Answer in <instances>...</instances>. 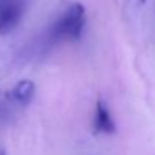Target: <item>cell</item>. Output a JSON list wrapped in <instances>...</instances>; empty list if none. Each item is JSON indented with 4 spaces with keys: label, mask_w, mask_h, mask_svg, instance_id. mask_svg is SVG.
<instances>
[{
    "label": "cell",
    "mask_w": 155,
    "mask_h": 155,
    "mask_svg": "<svg viewBox=\"0 0 155 155\" xmlns=\"http://www.w3.org/2000/svg\"><path fill=\"white\" fill-rule=\"evenodd\" d=\"M140 2H142V3H145V2H146V0H140Z\"/></svg>",
    "instance_id": "obj_7"
},
{
    "label": "cell",
    "mask_w": 155,
    "mask_h": 155,
    "mask_svg": "<svg viewBox=\"0 0 155 155\" xmlns=\"http://www.w3.org/2000/svg\"><path fill=\"white\" fill-rule=\"evenodd\" d=\"M23 0H8L0 3V36L9 35L23 17Z\"/></svg>",
    "instance_id": "obj_2"
},
{
    "label": "cell",
    "mask_w": 155,
    "mask_h": 155,
    "mask_svg": "<svg viewBox=\"0 0 155 155\" xmlns=\"http://www.w3.org/2000/svg\"><path fill=\"white\" fill-rule=\"evenodd\" d=\"M86 23V11L81 3L71 5L53 27V36L63 41H78Z\"/></svg>",
    "instance_id": "obj_1"
},
{
    "label": "cell",
    "mask_w": 155,
    "mask_h": 155,
    "mask_svg": "<svg viewBox=\"0 0 155 155\" xmlns=\"http://www.w3.org/2000/svg\"><path fill=\"white\" fill-rule=\"evenodd\" d=\"M35 92H36V87H35V83L32 80H20L12 91V97L21 105H27L33 100Z\"/></svg>",
    "instance_id": "obj_4"
},
{
    "label": "cell",
    "mask_w": 155,
    "mask_h": 155,
    "mask_svg": "<svg viewBox=\"0 0 155 155\" xmlns=\"http://www.w3.org/2000/svg\"><path fill=\"white\" fill-rule=\"evenodd\" d=\"M94 127L95 133H103V134H113L116 131L113 117L108 111V107L104 101L98 100L95 107V119H94Z\"/></svg>",
    "instance_id": "obj_3"
},
{
    "label": "cell",
    "mask_w": 155,
    "mask_h": 155,
    "mask_svg": "<svg viewBox=\"0 0 155 155\" xmlns=\"http://www.w3.org/2000/svg\"><path fill=\"white\" fill-rule=\"evenodd\" d=\"M3 2H8V0H0V3H3Z\"/></svg>",
    "instance_id": "obj_6"
},
{
    "label": "cell",
    "mask_w": 155,
    "mask_h": 155,
    "mask_svg": "<svg viewBox=\"0 0 155 155\" xmlns=\"http://www.w3.org/2000/svg\"><path fill=\"white\" fill-rule=\"evenodd\" d=\"M0 155H6V152L5 151H0Z\"/></svg>",
    "instance_id": "obj_5"
}]
</instances>
